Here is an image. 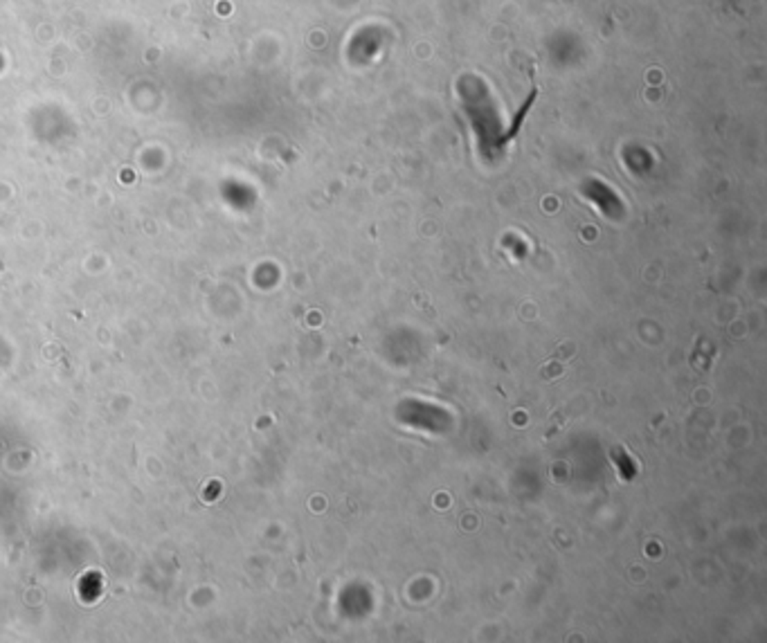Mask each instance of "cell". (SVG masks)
<instances>
[{"instance_id":"cell-1","label":"cell","mask_w":767,"mask_h":643,"mask_svg":"<svg viewBox=\"0 0 767 643\" xmlns=\"http://www.w3.org/2000/svg\"><path fill=\"white\" fill-rule=\"evenodd\" d=\"M399 421L403 425L416 428V430H427V432H443L448 428V412H443L441 407L425 403V401H416V398H410V401H403L399 405L397 412Z\"/></svg>"}]
</instances>
